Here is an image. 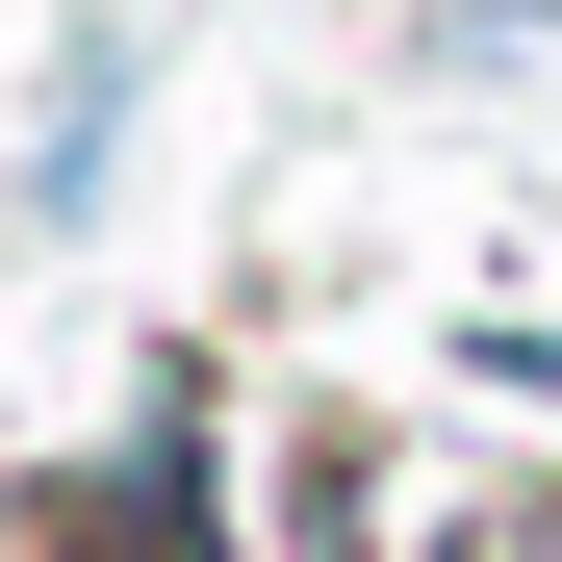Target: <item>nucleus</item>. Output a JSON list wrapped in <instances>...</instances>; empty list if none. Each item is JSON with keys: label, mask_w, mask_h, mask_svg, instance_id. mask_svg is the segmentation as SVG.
Instances as JSON below:
<instances>
[{"label": "nucleus", "mask_w": 562, "mask_h": 562, "mask_svg": "<svg viewBox=\"0 0 562 562\" xmlns=\"http://www.w3.org/2000/svg\"><path fill=\"white\" fill-rule=\"evenodd\" d=\"M103 128H128V52L77 26V77H52V128H26V205H77V179H103Z\"/></svg>", "instance_id": "obj_1"}, {"label": "nucleus", "mask_w": 562, "mask_h": 562, "mask_svg": "<svg viewBox=\"0 0 562 562\" xmlns=\"http://www.w3.org/2000/svg\"><path fill=\"white\" fill-rule=\"evenodd\" d=\"M460 26H562V0H460Z\"/></svg>", "instance_id": "obj_2"}]
</instances>
